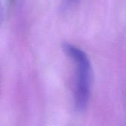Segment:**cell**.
I'll return each mask as SVG.
<instances>
[{"label": "cell", "mask_w": 126, "mask_h": 126, "mask_svg": "<svg viewBox=\"0 0 126 126\" xmlns=\"http://www.w3.org/2000/svg\"><path fill=\"white\" fill-rule=\"evenodd\" d=\"M63 49L75 65L74 101L76 109L78 111H83L86 109L91 95L92 64L88 55L80 48L66 43L63 45Z\"/></svg>", "instance_id": "1"}, {"label": "cell", "mask_w": 126, "mask_h": 126, "mask_svg": "<svg viewBox=\"0 0 126 126\" xmlns=\"http://www.w3.org/2000/svg\"><path fill=\"white\" fill-rule=\"evenodd\" d=\"M3 16H4V13H3V8L1 5V3H0V23L3 20Z\"/></svg>", "instance_id": "2"}]
</instances>
